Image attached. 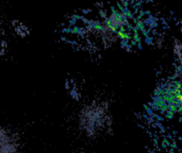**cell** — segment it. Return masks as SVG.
<instances>
[{
	"mask_svg": "<svg viewBox=\"0 0 182 153\" xmlns=\"http://www.w3.org/2000/svg\"><path fill=\"white\" fill-rule=\"evenodd\" d=\"M19 140L11 130L0 126V153H19Z\"/></svg>",
	"mask_w": 182,
	"mask_h": 153,
	"instance_id": "2",
	"label": "cell"
},
{
	"mask_svg": "<svg viewBox=\"0 0 182 153\" xmlns=\"http://www.w3.org/2000/svg\"><path fill=\"white\" fill-rule=\"evenodd\" d=\"M79 126L88 136H97L106 129L108 116L104 106L98 102H92L79 113Z\"/></svg>",
	"mask_w": 182,
	"mask_h": 153,
	"instance_id": "1",
	"label": "cell"
}]
</instances>
